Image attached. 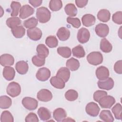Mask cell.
Masks as SVG:
<instances>
[{
	"mask_svg": "<svg viewBox=\"0 0 122 122\" xmlns=\"http://www.w3.org/2000/svg\"><path fill=\"white\" fill-rule=\"evenodd\" d=\"M36 16L40 22L44 23L50 20L51 17V13L48 8L45 7H41L37 9Z\"/></svg>",
	"mask_w": 122,
	"mask_h": 122,
	"instance_id": "1",
	"label": "cell"
},
{
	"mask_svg": "<svg viewBox=\"0 0 122 122\" xmlns=\"http://www.w3.org/2000/svg\"><path fill=\"white\" fill-rule=\"evenodd\" d=\"M103 56L99 51H92L87 56L88 62L92 65H98L103 61Z\"/></svg>",
	"mask_w": 122,
	"mask_h": 122,
	"instance_id": "2",
	"label": "cell"
},
{
	"mask_svg": "<svg viewBox=\"0 0 122 122\" xmlns=\"http://www.w3.org/2000/svg\"><path fill=\"white\" fill-rule=\"evenodd\" d=\"M6 92L8 95L11 97H15L19 95L21 92L20 85L15 81L10 82L6 89Z\"/></svg>",
	"mask_w": 122,
	"mask_h": 122,
	"instance_id": "3",
	"label": "cell"
},
{
	"mask_svg": "<svg viewBox=\"0 0 122 122\" xmlns=\"http://www.w3.org/2000/svg\"><path fill=\"white\" fill-rule=\"evenodd\" d=\"M22 104L27 110L32 111L36 109L38 106V101L34 98L25 97L22 100Z\"/></svg>",
	"mask_w": 122,
	"mask_h": 122,
	"instance_id": "4",
	"label": "cell"
},
{
	"mask_svg": "<svg viewBox=\"0 0 122 122\" xmlns=\"http://www.w3.org/2000/svg\"><path fill=\"white\" fill-rule=\"evenodd\" d=\"M99 105L102 108H111L115 102V98L110 95H106L98 102Z\"/></svg>",
	"mask_w": 122,
	"mask_h": 122,
	"instance_id": "5",
	"label": "cell"
},
{
	"mask_svg": "<svg viewBox=\"0 0 122 122\" xmlns=\"http://www.w3.org/2000/svg\"><path fill=\"white\" fill-rule=\"evenodd\" d=\"M100 108L98 105L94 102H90L88 103L85 107V111L86 113L90 116L92 117H96L99 114Z\"/></svg>",
	"mask_w": 122,
	"mask_h": 122,
	"instance_id": "6",
	"label": "cell"
},
{
	"mask_svg": "<svg viewBox=\"0 0 122 122\" xmlns=\"http://www.w3.org/2000/svg\"><path fill=\"white\" fill-rule=\"evenodd\" d=\"M90 38V33L88 29L85 28H81L79 30L77 33V40L81 43H85L88 42Z\"/></svg>",
	"mask_w": 122,
	"mask_h": 122,
	"instance_id": "7",
	"label": "cell"
},
{
	"mask_svg": "<svg viewBox=\"0 0 122 122\" xmlns=\"http://www.w3.org/2000/svg\"><path fill=\"white\" fill-rule=\"evenodd\" d=\"M37 98L40 101L47 102L50 101L52 99V94L50 90L46 89H42L38 92Z\"/></svg>",
	"mask_w": 122,
	"mask_h": 122,
	"instance_id": "8",
	"label": "cell"
},
{
	"mask_svg": "<svg viewBox=\"0 0 122 122\" xmlns=\"http://www.w3.org/2000/svg\"><path fill=\"white\" fill-rule=\"evenodd\" d=\"M51 76V71L46 67L40 68L36 74L37 80L40 81H44L48 80Z\"/></svg>",
	"mask_w": 122,
	"mask_h": 122,
	"instance_id": "9",
	"label": "cell"
},
{
	"mask_svg": "<svg viewBox=\"0 0 122 122\" xmlns=\"http://www.w3.org/2000/svg\"><path fill=\"white\" fill-rule=\"evenodd\" d=\"M95 31L96 34L101 38L106 37L109 32L108 26L104 23H99L95 28Z\"/></svg>",
	"mask_w": 122,
	"mask_h": 122,
	"instance_id": "10",
	"label": "cell"
},
{
	"mask_svg": "<svg viewBox=\"0 0 122 122\" xmlns=\"http://www.w3.org/2000/svg\"><path fill=\"white\" fill-rule=\"evenodd\" d=\"M27 34L30 40L37 41L41 39L42 35V33L41 29L37 27H35L28 29L27 30Z\"/></svg>",
	"mask_w": 122,
	"mask_h": 122,
	"instance_id": "11",
	"label": "cell"
},
{
	"mask_svg": "<svg viewBox=\"0 0 122 122\" xmlns=\"http://www.w3.org/2000/svg\"><path fill=\"white\" fill-rule=\"evenodd\" d=\"M96 76L99 81H103L107 79L109 76L108 69L103 66L98 67L95 71Z\"/></svg>",
	"mask_w": 122,
	"mask_h": 122,
	"instance_id": "12",
	"label": "cell"
},
{
	"mask_svg": "<svg viewBox=\"0 0 122 122\" xmlns=\"http://www.w3.org/2000/svg\"><path fill=\"white\" fill-rule=\"evenodd\" d=\"M98 87L101 89L105 90H110L114 86V81L111 77H108L106 80L103 81H99L97 82Z\"/></svg>",
	"mask_w": 122,
	"mask_h": 122,
	"instance_id": "13",
	"label": "cell"
},
{
	"mask_svg": "<svg viewBox=\"0 0 122 122\" xmlns=\"http://www.w3.org/2000/svg\"><path fill=\"white\" fill-rule=\"evenodd\" d=\"M34 10L28 4L24 5L22 6L20 11V18L25 19L34 13Z\"/></svg>",
	"mask_w": 122,
	"mask_h": 122,
	"instance_id": "14",
	"label": "cell"
},
{
	"mask_svg": "<svg viewBox=\"0 0 122 122\" xmlns=\"http://www.w3.org/2000/svg\"><path fill=\"white\" fill-rule=\"evenodd\" d=\"M0 63L2 66H10L13 65L14 59L13 56L9 54H3L0 56Z\"/></svg>",
	"mask_w": 122,
	"mask_h": 122,
	"instance_id": "15",
	"label": "cell"
},
{
	"mask_svg": "<svg viewBox=\"0 0 122 122\" xmlns=\"http://www.w3.org/2000/svg\"><path fill=\"white\" fill-rule=\"evenodd\" d=\"M15 69L19 74L21 75L25 74L28 71V64L24 61H19L16 63L15 65Z\"/></svg>",
	"mask_w": 122,
	"mask_h": 122,
	"instance_id": "16",
	"label": "cell"
},
{
	"mask_svg": "<svg viewBox=\"0 0 122 122\" xmlns=\"http://www.w3.org/2000/svg\"><path fill=\"white\" fill-rule=\"evenodd\" d=\"M67 116V113L64 109L61 108L56 109L53 112V117L57 122L62 121Z\"/></svg>",
	"mask_w": 122,
	"mask_h": 122,
	"instance_id": "17",
	"label": "cell"
},
{
	"mask_svg": "<svg viewBox=\"0 0 122 122\" xmlns=\"http://www.w3.org/2000/svg\"><path fill=\"white\" fill-rule=\"evenodd\" d=\"M81 21L85 27H90L93 25L96 22V18L92 14H86L81 18Z\"/></svg>",
	"mask_w": 122,
	"mask_h": 122,
	"instance_id": "18",
	"label": "cell"
},
{
	"mask_svg": "<svg viewBox=\"0 0 122 122\" xmlns=\"http://www.w3.org/2000/svg\"><path fill=\"white\" fill-rule=\"evenodd\" d=\"M3 77L7 81H11L15 76V71L13 67L10 66L5 67L3 70Z\"/></svg>",
	"mask_w": 122,
	"mask_h": 122,
	"instance_id": "19",
	"label": "cell"
},
{
	"mask_svg": "<svg viewBox=\"0 0 122 122\" xmlns=\"http://www.w3.org/2000/svg\"><path fill=\"white\" fill-rule=\"evenodd\" d=\"M56 76L61 78L65 82H67L70 77V70L66 67H61L57 71Z\"/></svg>",
	"mask_w": 122,
	"mask_h": 122,
	"instance_id": "20",
	"label": "cell"
},
{
	"mask_svg": "<svg viewBox=\"0 0 122 122\" xmlns=\"http://www.w3.org/2000/svg\"><path fill=\"white\" fill-rule=\"evenodd\" d=\"M56 35L60 41H65L69 38L70 31L67 28L63 27L59 29Z\"/></svg>",
	"mask_w": 122,
	"mask_h": 122,
	"instance_id": "21",
	"label": "cell"
},
{
	"mask_svg": "<svg viewBox=\"0 0 122 122\" xmlns=\"http://www.w3.org/2000/svg\"><path fill=\"white\" fill-rule=\"evenodd\" d=\"M50 83L53 87L58 89H63L65 86L64 81L57 76H53L51 78Z\"/></svg>",
	"mask_w": 122,
	"mask_h": 122,
	"instance_id": "22",
	"label": "cell"
},
{
	"mask_svg": "<svg viewBox=\"0 0 122 122\" xmlns=\"http://www.w3.org/2000/svg\"><path fill=\"white\" fill-rule=\"evenodd\" d=\"M37 113L40 119L43 121H46L51 118V113L50 111L45 107H40L39 108Z\"/></svg>",
	"mask_w": 122,
	"mask_h": 122,
	"instance_id": "23",
	"label": "cell"
},
{
	"mask_svg": "<svg viewBox=\"0 0 122 122\" xmlns=\"http://www.w3.org/2000/svg\"><path fill=\"white\" fill-rule=\"evenodd\" d=\"M97 16L98 19L101 21L106 22L110 19L111 13L107 9H102L98 11Z\"/></svg>",
	"mask_w": 122,
	"mask_h": 122,
	"instance_id": "24",
	"label": "cell"
},
{
	"mask_svg": "<svg viewBox=\"0 0 122 122\" xmlns=\"http://www.w3.org/2000/svg\"><path fill=\"white\" fill-rule=\"evenodd\" d=\"M67 68L71 71L77 70L80 67L79 61L74 58H71L68 60L66 63Z\"/></svg>",
	"mask_w": 122,
	"mask_h": 122,
	"instance_id": "25",
	"label": "cell"
},
{
	"mask_svg": "<svg viewBox=\"0 0 122 122\" xmlns=\"http://www.w3.org/2000/svg\"><path fill=\"white\" fill-rule=\"evenodd\" d=\"M100 49L105 53H109L111 52L112 49V44L106 38H103L100 42Z\"/></svg>",
	"mask_w": 122,
	"mask_h": 122,
	"instance_id": "26",
	"label": "cell"
},
{
	"mask_svg": "<svg viewBox=\"0 0 122 122\" xmlns=\"http://www.w3.org/2000/svg\"><path fill=\"white\" fill-rule=\"evenodd\" d=\"M99 117L104 122H112L114 121V118L109 110H104L102 111L99 115Z\"/></svg>",
	"mask_w": 122,
	"mask_h": 122,
	"instance_id": "27",
	"label": "cell"
},
{
	"mask_svg": "<svg viewBox=\"0 0 122 122\" xmlns=\"http://www.w3.org/2000/svg\"><path fill=\"white\" fill-rule=\"evenodd\" d=\"M6 23L8 27L11 29L18 26H20L21 23V21L19 17H12L7 19Z\"/></svg>",
	"mask_w": 122,
	"mask_h": 122,
	"instance_id": "28",
	"label": "cell"
},
{
	"mask_svg": "<svg viewBox=\"0 0 122 122\" xmlns=\"http://www.w3.org/2000/svg\"><path fill=\"white\" fill-rule=\"evenodd\" d=\"M64 10L67 15L70 17H74L77 14V9L72 3L67 4L64 7Z\"/></svg>",
	"mask_w": 122,
	"mask_h": 122,
	"instance_id": "29",
	"label": "cell"
},
{
	"mask_svg": "<svg viewBox=\"0 0 122 122\" xmlns=\"http://www.w3.org/2000/svg\"><path fill=\"white\" fill-rule=\"evenodd\" d=\"M11 31L13 35L16 38H21L25 34V29L22 26H18L11 29Z\"/></svg>",
	"mask_w": 122,
	"mask_h": 122,
	"instance_id": "30",
	"label": "cell"
},
{
	"mask_svg": "<svg viewBox=\"0 0 122 122\" xmlns=\"http://www.w3.org/2000/svg\"><path fill=\"white\" fill-rule=\"evenodd\" d=\"M12 104L11 99L6 95H3L0 97V107L2 109H6L10 108Z\"/></svg>",
	"mask_w": 122,
	"mask_h": 122,
	"instance_id": "31",
	"label": "cell"
},
{
	"mask_svg": "<svg viewBox=\"0 0 122 122\" xmlns=\"http://www.w3.org/2000/svg\"><path fill=\"white\" fill-rule=\"evenodd\" d=\"M36 51L38 55L44 58H46L49 54V49L43 44H39L36 48Z\"/></svg>",
	"mask_w": 122,
	"mask_h": 122,
	"instance_id": "32",
	"label": "cell"
},
{
	"mask_svg": "<svg viewBox=\"0 0 122 122\" xmlns=\"http://www.w3.org/2000/svg\"><path fill=\"white\" fill-rule=\"evenodd\" d=\"M72 53L74 57L78 58H83L85 55V51L83 47L81 45H78L72 49Z\"/></svg>",
	"mask_w": 122,
	"mask_h": 122,
	"instance_id": "33",
	"label": "cell"
},
{
	"mask_svg": "<svg viewBox=\"0 0 122 122\" xmlns=\"http://www.w3.org/2000/svg\"><path fill=\"white\" fill-rule=\"evenodd\" d=\"M49 7L51 10L56 11L61 10L62 7V2L61 0H51L50 1Z\"/></svg>",
	"mask_w": 122,
	"mask_h": 122,
	"instance_id": "34",
	"label": "cell"
},
{
	"mask_svg": "<svg viewBox=\"0 0 122 122\" xmlns=\"http://www.w3.org/2000/svg\"><path fill=\"white\" fill-rule=\"evenodd\" d=\"M10 8L12 9L10 15L12 17H16L21 8L20 3L18 1H13L10 4Z\"/></svg>",
	"mask_w": 122,
	"mask_h": 122,
	"instance_id": "35",
	"label": "cell"
},
{
	"mask_svg": "<svg viewBox=\"0 0 122 122\" xmlns=\"http://www.w3.org/2000/svg\"><path fill=\"white\" fill-rule=\"evenodd\" d=\"M58 53L65 58H68L71 56V49L68 47H59L57 48Z\"/></svg>",
	"mask_w": 122,
	"mask_h": 122,
	"instance_id": "36",
	"label": "cell"
},
{
	"mask_svg": "<svg viewBox=\"0 0 122 122\" xmlns=\"http://www.w3.org/2000/svg\"><path fill=\"white\" fill-rule=\"evenodd\" d=\"M112 111L113 113L115 118L117 120H121L122 116V107L120 103H116L112 109Z\"/></svg>",
	"mask_w": 122,
	"mask_h": 122,
	"instance_id": "37",
	"label": "cell"
},
{
	"mask_svg": "<svg viewBox=\"0 0 122 122\" xmlns=\"http://www.w3.org/2000/svg\"><path fill=\"white\" fill-rule=\"evenodd\" d=\"M24 26L27 29H32L35 28L38 25V20L35 17H31L24 21Z\"/></svg>",
	"mask_w": 122,
	"mask_h": 122,
	"instance_id": "38",
	"label": "cell"
},
{
	"mask_svg": "<svg viewBox=\"0 0 122 122\" xmlns=\"http://www.w3.org/2000/svg\"><path fill=\"white\" fill-rule=\"evenodd\" d=\"M45 43L51 48H55L58 46V41L55 36L51 35L47 37L45 40Z\"/></svg>",
	"mask_w": 122,
	"mask_h": 122,
	"instance_id": "39",
	"label": "cell"
},
{
	"mask_svg": "<svg viewBox=\"0 0 122 122\" xmlns=\"http://www.w3.org/2000/svg\"><path fill=\"white\" fill-rule=\"evenodd\" d=\"M65 97L66 99L69 101H74L78 98V93L76 91L70 89L65 92Z\"/></svg>",
	"mask_w": 122,
	"mask_h": 122,
	"instance_id": "40",
	"label": "cell"
},
{
	"mask_svg": "<svg viewBox=\"0 0 122 122\" xmlns=\"http://www.w3.org/2000/svg\"><path fill=\"white\" fill-rule=\"evenodd\" d=\"M1 122H13L14 118L11 113L8 111H3L0 116Z\"/></svg>",
	"mask_w": 122,
	"mask_h": 122,
	"instance_id": "41",
	"label": "cell"
},
{
	"mask_svg": "<svg viewBox=\"0 0 122 122\" xmlns=\"http://www.w3.org/2000/svg\"><path fill=\"white\" fill-rule=\"evenodd\" d=\"M32 63L36 66L41 67L44 65L45 62V58L41 57L39 55H34L31 59Z\"/></svg>",
	"mask_w": 122,
	"mask_h": 122,
	"instance_id": "42",
	"label": "cell"
},
{
	"mask_svg": "<svg viewBox=\"0 0 122 122\" xmlns=\"http://www.w3.org/2000/svg\"><path fill=\"white\" fill-rule=\"evenodd\" d=\"M67 22L71 24L75 28H79L81 26V22L80 19L78 18H72L68 17L67 18Z\"/></svg>",
	"mask_w": 122,
	"mask_h": 122,
	"instance_id": "43",
	"label": "cell"
},
{
	"mask_svg": "<svg viewBox=\"0 0 122 122\" xmlns=\"http://www.w3.org/2000/svg\"><path fill=\"white\" fill-rule=\"evenodd\" d=\"M107 95V92H105L104 91L102 90H97L96 92H95L93 95V100L96 102H98L103 97Z\"/></svg>",
	"mask_w": 122,
	"mask_h": 122,
	"instance_id": "44",
	"label": "cell"
},
{
	"mask_svg": "<svg viewBox=\"0 0 122 122\" xmlns=\"http://www.w3.org/2000/svg\"><path fill=\"white\" fill-rule=\"evenodd\" d=\"M112 20L114 23L117 24H122V12L121 11H119L114 13L112 15Z\"/></svg>",
	"mask_w": 122,
	"mask_h": 122,
	"instance_id": "45",
	"label": "cell"
},
{
	"mask_svg": "<svg viewBox=\"0 0 122 122\" xmlns=\"http://www.w3.org/2000/svg\"><path fill=\"white\" fill-rule=\"evenodd\" d=\"M25 121L26 122H38L39 120L35 113L30 112L26 116Z\"/></svg>",
	"mask_w": 122,
	"mask_h": 122,
	"instance_id": "46",
	"label": "cell"
},
{
	"mask_svg": "<svg viewBox=\"0 0 122 122\" xmlns=\"http://www.w3.org/2000/svg\"><path fill=\"white\" fill-rule=\"evenodd\" d=\"M114 71L118 74L122 73V61L119 60L117 61L114 65Z\"/></svg>",
	"mask_w": 122,
	"mask_h": 122,
	"instance_id": "47",
	"label": "cell"
},
{
	"mask_svg": "<svg viewBox=\"0 0 122 122\" xmlns=\"http://www.w3.org/2000/svg\"><path fill=\"white\" fill-rule=\"evenodd\" d=\"M77 6L80 8H82L85 7L88 3L87 0H76L75 1Z\"/></svg>",
	"mask_w": 122,
	"mask_h": 122,
	"instance_id": "48",
	"label": "cell"
},
{
	"mask_svg": "<svg viewBox=\"0 0 122 122\" xmlns=\"http://www.w3.org/2000/svg\"><path fill=\"white\" fill-rule=\"evenodd\" d=\"M29 2L33 7H34V8H36V7L40 6L41 4V3L42 2V0H29Z\"/></svg>",
	"mask_w": 122,
	"mask_h": 122,
	"instance_id": "49",
	"label": "cell"
},
{
	"mask_svg": "<svg viewBox=\"0 0 122 122\" xmlns=\"http://www.w3.org/2000/svg\"><path fill=\"white\" fill-rule=\"evenodd\" d=\"M65 121H74V122H75V120H73V119H71V118H66V119H64L63 121H62V122H65Z\"/></svg>",
	"mask_w": 122,
	"mask_h": 122,
	"instance_id": "50",
	"label": "cell"
}]
</instances>
